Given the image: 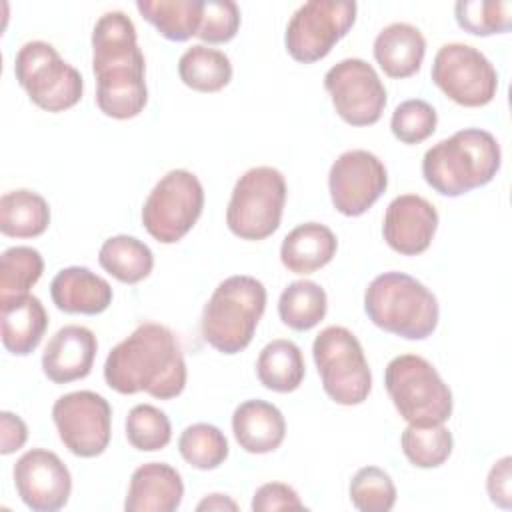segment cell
Instances as JSON below:
<instances>
[{"mask_svg": "<svg viewBox=\"0 0 512 512\" xmlns=\"http://www.w3.org/2000/svg\"><path fill=\"white\" fill-rule=\"evenodd\" d=\"M92 70L96 104L102 114L128 120L148 102L146 60L136 40V26L122 10L104 12L92 30Z\"/></svg>", "mask_w": 512, "mask_h": 512, "instance_id": "obj_1", "label": "cell"}, {"mask_svg": "<svg viewBox=\"0 0 512 512\" xmlns=\"http://www.w3.org/2000/svg\"><path fill=\"white\" fill-rule=\"evenodd\" d=\"M186 362L176 334L156 322H142L106 356L104 380L120 394L148 392L158 400L182 394Z\"/></svg>", "mask_w": 512, "mask_h": 512, "instance_id": "obj_2", "label": "cell"}, {"mask_svg": "<svg viewBox=\"0 0 512 512\" xmlns=\"http://www.w3.org/2000/svg\"><path fill=\"white\" fill-rule=\"evenodd\" d=\"M498 140L482 128H464L436 142L422 158V176L442 196H462L486 186L500 170Z\"/></svg>", "mask_w": 512, "mask_h": 512, "instance_id": "obj_3", "label": "cell"}, {"mask_svg": "<svg viewBox=\"0 0 512 512\" xmlns=\"http://www.w3.org/2000/svg\"><path fill=\"white\" fill-rule=\"evenodd\" d=\"M364 310L374 326L406 340H424L438 326L436 296L414 276L384 272L364 292Z\"/></svg>", "mask_w": 512, "mask_h": 512, "instance_id": "obj_4", "label": "cell"}, {"mask_svg": "<svg viewBox=\"0 0 512 512\" xmlns=\"http://www.w3.org/2000/svg\"><path fill=\"white\" fill-rule=\"evenodd\" d=\"M266 308V288L260 280L236 274L222 280L202 310V336L222 354L242 352L254 338Z\"/></svg>", "mask_w": 512, "mask_h": 512, "instance_id": "obj_5", "label": "cell"}, {"mask_svg": "<svg viewBox=\"0 0 512 512\" xmlns=\"http://www.w3.org/2000/svg\"><path fill=\"white\" fill-rule=\"evenodd\" d=\"M384 386L398 414L414 426L444 424L452 416V392L438 370L418 354H400L384 370Z\"/></svg>", "mask_w": 512, "mask_h": 512, "instance_id": "obj_6", "label": "cell"}, {"mask_svg": "<svg viewBox=\"0 0 512 512\" xmlns=\"http://www.w3.org/2000/svg\"><path fill=\"white\" fill-rule=\"evenodd\" d=\"M284 202V174L272 166L250 168L234 184L226 224L242 240H264L278 230Z\"/></svg>", "mask_w": 512, "mask_h": 512, "instance_id": "obj_7", "label": "cell"}, {"mask_svg": "<svg viewBox=\"0 0 512 512\" xmlns=\"http://www.w3.org/2000/svg\"><path fill=\"white\" fill-rule=\"evenodd\" d=\"M324 392L342 406L362 404L372 390V372L360 340L344 326L324 328L312 344Z\"/></svg>", "mask_w": 512, "mask_h": 512, "instance_id": "obj_8", "label": "cell"}, {"mask_svg": "<svg viewBox=\"0 0 512 512\" xmlns=\"http://www.w3.org/2000/svg\"><path fill=\"white\" fill-rule=\"evenodd\" d=\"M14 74L30 100L46 112H64L76 106L84 92L82 74L44 40L26 42L18 50Z\"/></svg>", "mask_w": 512, "mask_h": 512, "instance_id": "obj_9", "label": "cell"}, {"mask_svg": "<svg viewBox=\"0 0 512 512\" xmlns=\"http://www.w3.org/2000/svg\"><path fill=\"white\" fill-rule=\"evenodd\" d=\"M202 208L204 188L198 176L176 168L166 172L150 190L142 206V224L154 240L174 244L192 230Z\"/></svg>", "mask_w": 512, "mask_h": 512, "instance_id": "obj_10", "label": "cell"}, {"mask_svg": "<svg viewBox=\"0 0 512 512\" xmlns=\"http://www.w3.org/2000/svg\"><path fill=\"white\" fill-rule=\"evenodd\" d=\"M358 6L350 0H310L290 18L284 34L288 54L302 64H312L330 54L334 44L348 34Z\"/></svg>", "mask_w": 512, "mask_h": 512, "instance_id": "obj_11", "label": "cell"}, {"mask_svg": "<svg viewBox=\"0 0 512 512\" xmlns=\"http://www.w3.org/2000/svg\"><path fill=\"white\" fill-rule=\"evenodd\" d=\"M432 82L456 104L480 108L494 100L498 72L474 46L450 42L438 48L432 62Z\"/></svg>", "mask_w": 512, "mask_h": 512, "instance_id": "obj_12", "label": "cell"}, {"mask_svg": "<svg viewBox=\"0 0 512 512\" xmlns=\"http://www.w3.org/2000/svg\"><path fill=\"white\" fill-rule=\"evenodd\" d=\"M62 444L80 458L100 456L112 436V408L92 390H76L60 396L52 406Z\"/></svg>", "mask_w": 512, "mask_h": 512, "instance_id": "obj_13", "label": "cell"}, {"mask_svg": "<svg viewBox=\"0 0 512 512\" xmlns=\"http://www.w3.org/2000/svg\"><path fill=\"white\" fill-rule=\"evenodd\" d=\"M324 88L336 114L350 126H372L386 108V88L374 66L362 58L334 64L324 76Z\"/></svg>", "mask_w": 512, "mask_h": 512, "instance_id": "obj_14", "label": "cell"}, {"mask_svg": "<svg viewBox=\"0 0 512 512\" xmlns=\"http://www.w3.org/2000/svg\"><path fill=\"white\" fill-rule=\"evenodd\" d=\"M386 186V166L368 150H348L330 166V198L344 216H362L384 194Z\"/></svg>", "mask_w": 512, "mask_h": 512, "instance_id": "obj_15", "label": "cell"}, {"mask_svg": "<svg viewBox=\"0 0 512 512\" xmlns=\"http://www.w3.org/2000/svg\"><path fill=\"white\" fill-rule=\"evenodd\" d=\"M14 486L34 512H56L68 504L72 476L58 454L44 448L24 452L14 464Z\"/></svg>", "mask_w": 512, "mask_h": 512, "instance_id": "obj_16", "label": "cell"}, {"mask_svg": "<svg viewBox=\"0 0 512 512\" xmlns=\"http://www.w3.org/2000/svg\"><path fill=\"white\" fill-rule=\"evenodd\" d=\"M436 228L438 212L432 202L418 194H400L386 208L382 236L394 252L416 256L428 250Z\"/></svg>", "mask_w": 512, "mask_h": 512, "instance_id": "obj_17", "label": "cell"}, {"mask_svg": "<svg viewBox=\"0 0 512 512\" xmlns=\"http://www.w3.org/2000/svg\"><path fill=\"white\" fill-rule=\"evenodd\" d=\"M96 350L98 340L90 328L68 324L48 340L42 354V370L54 384L82 380L94 366Z\"/></svg>", "mask_w": 512, "mask_h": 512, "instance_id": "obj_18", "label": "cell"}, {"mask_svg": "<svg viewBox=\"0 0 512 512\" xmlns=\"http://www.w3.org/2000/svg\"><path fill=\"white\" fill-rule=\"evenodd\" d=\"M184 482L176 468L166 462H146L130 476L124 500L126 512H174L180 508Z\"/></svg>", "mask_w": 512, "mask_h": 512, "instance_id": "obj_19", "label": "cell"}, {"mask_svg": "<svg viewBox=\"0 0 512 512\" xmlns=\"http://www.w3.org/2000/svg\"><path fill=\"white\" fill-rule=\"evenodd\" d=\"M50 296L62 312L96 316L112 304V286L86 266H68L52 278Z\"/></svg>", "mask_w": 512, "mask_h": 512, "instance_id": "obj_20", "label": "cell"}, {"mask_svg": "<svg viewBox=\"0 0 512 512\" xmlns=\"http://www.w3.org/2000/svg\"><path fill=\"white\" fill-rule=\"evenodd\" d=\"M2 344L10 354L28 356L34 352L48 328V312L34 294H20L0 300Z\"/></svg>", "mask_w": 512, "mask_h": 512, "instance_id": "obj_21", "label": "cell"}, {"mask_svg": "<svg viewBox=\"0 0 512 512\" xmlns=\"http://www.w3.org/2000/svg\"><path fill=\"white\" fill-rule=\"evenodd\" d=\"M232 432L246 452L268 454L284 442L286 420L274 404L258 398L246 400L232 414Z\"/></svg>", "mask_w": 512, "mask_h": 512, "instance_id": "obj_22", "label": "cell"}, {"mask_svg": "<svg viewBox=\"0 0 512 512\" xmlns=\"http://www.w3.org/2000/svg\"><path fill=\"white\" fill-rule=\"evenodd\" d=\"M336 234L320 222H304L292 228L280 246V260L288 272L312 274L336 256Z\"/></svg>", "mask_w": 512, "mask_h": 512, "instance_id": "obj_23", "label": "cell"}, {"mask_svg": "<svg viewBox=\"0 0 512 512\" xmlns=\"http://www.w3.org/2000/svg\"><path fill=\"white\" fill-rule=\"evenodd\" d=\"M426 40L422 32L408 22H392L382 28L374 40V58L390 78H408L422 66Z\"/></svg>", "mask_w": 512, "mask_h": 512, "instance_id": "obj_24", "label": "cell"}, {"mask_svg": "<svg viewBox=\"0 0 512 512\" xmlns=\"http://www.w3.org/2000/svg\"><path fill=\"white\" fill-rule=\"evenodd\" d=\"M306 374L302 350L292 340L268 342L256 360V376L260 384L272 392H294Z\"/></svg>", "mask_w": 512, "mask_h": 512, "instance_id": "obj_25", "label": "cell"}, {"mask_svg": "<svg viewBox=\"0 0 512 512\" xmlns=\"http://www.w3.org/2000/svg\"><path fill=\"white\" fill-rule=\"evenodd\" d=\"M50 224L48 202L32 190H10L0 198V232L10 238H36Z\"/></svg>", "mask_w": 512, "mask_h": 512, "instance_id": "obj_26", "label": "cell"}, {"mask_svg": "<svg viewBox=\"0 0 512 512\" xmlns=\"http://www.w3.org/2000/svg\"><path fill=\"white\" fill-rule=\"evenodd\" d=\"M98 262L118 282L138 284L150 276L154 268V254L148 244L136 236L118 234L104 240L98 252Z\"/></svg>", "mask_w": 512, "mask_h": 512, "instance_id": "obj_27", "label": "cell"}, {"mask_svg": "<svg viewBox=\"0 0 512 512\" xmlns=\"http://www.w3.org/2000/svg\"><path fill=\"white\" fill-rule=\"evenodd\" d=\"M136 8L142 18L172 42L196 36L202 22V0H138Z\"/></svg>", "mask_w": 512, "mask_h": 512, "instance_id": "obj_28", "label": "cell"}, {"mask_svg": "<svg viewBox=\"0 0 512 512\" xmlns=\"http://www.w3.org/2000/svg\"><path fill=\"white\" fill-rule=\"evenodd\" d=\"M180 80L196 92H218L232 80L230 58L206 44H194L178 60Z\"/></svg>", "mask_w": 512, "mask_h": 512, "instance_id": "obj_29", "label": "cell"}, {"mask_svg": "<svg viewBox=\"0 0 512 512\" xmlns=\"http://www.w3.org/2000/svg\"><path fill=\"white\" fill-rule=\"evenodd\" d=\"M328 310V298L320 284L312 280L290 282L278 300L282 324L296 332H306L318 326Z\"/></svg>", "mask_w": 512, "mask_h": 512, "instance_id": "obj_30", "label": "cell"}, {"mask_svg": "<svg viewBox=\"0 0 512 512\" xmlns=\"http://www.w3.org/2000/svg\"><path fill=\"white\" fill-rule=\"evenodd\" d=\"M404 456L418 468H438L454 448L452 432L444 424L414 426L408 424L400 436Z\"/></svg>", "mask_w": 512, "mask_h": 512, "instance_id": "obj_31", "label": "cell"}, {"mask_svg": "<svg viewBox=\"0 0 512 512\" xmlns=\"http://www.w3.org/2000/svg\"><path fill=\"white\" fill-rule=\"evenodd\" d=\"M180 456L198 470H214L228 458V440L220 428L206 422L190 424L178 438Z\"/></svg>", "mask_w": 512, "mask_h": 512, "instance_id": "obj_32", "label": "cell"}, {"mask_svg": "<svg viewBox=\"0 0 512 512\" xmlns=\"http://www.w3.org/2000/svg\"><path fill=\"white\" fill-rule=\"evenodd\" d=\"M44 272L42 254L32 246H12L0 256V300L28 294Z\"/></svg>", "mask_w": 512, "mask_h": 512, "instance_id": "obj_33", "label": "cell"}, {"mask_svg": "<svg viewBox=\"0 0 512 512\" xmlns=\"http://www.w3.org/2000/svg\"><path fill=\"white\" fill-rule=\"evenodd\" d=\"M456 22L474 36H492L508 32L512 26V4L490 0H458L454 4Z\"/></svg>", "mask_w": 512, "mask_h": 512, "instance_id": "obj_34", "label": "cell"}, {"mask_svg": "<svg viewBox=\"0 0 512 512\" xmlns=\"http://www.w3.org/2000/svg\"><path fill=\"white\" fill-rule=\"evenodd\" d=\"M126 438L140 452L166 448L172 438V426L166 412L152 404H136L126 416Z\"/></svg>", "mask_w": 512, "mask_h": 512, "instance_id": "obj_35", "label": "cell"}, {"mask_svg": "<svg viewBox=\"0 0 512 512\" xmlns=\"http://www.w3.org/2000/svg\"><path fill=\"white\" fill-rule=\"evenodd\" d=\"M350 502L360 512H388L396 504V486L378 466L360 468L350 480Z\"/></svg>", "mask_w": 512, "mask_h": 512, "instance_id": "obj_36", "label": "cell"}, {"mask_svg": "<svg viewBox=\"0 0 512 512\" xmlns=\"http://www.w3.org/2000/svg\"><path fill=\"white\" fill-rule=\"evenodd\" d=\"M438 114L432 104L420 98L396 106L390 118V130L402 144H420L436 130Z\"/></svg>", "mask_w": 512, "mask_h": 512, "instance_id": "obj_37", "label": "cell"}, {"mask_svg": "<svg viewBox=\"0 0 512 512\" xmlns=\"http://www.w3.org/2000/svg\"><path fill=\"white\" fill-rule=\"evenodd\" d=\"M240 28V8L232 0H202L198 38L208 44L230 42Z\"/></svg>", "mask_w": 512, "mask_h": 512, "instance_id": "obj_38", "label": "cell"}, {"mask_svg": "<svg viewBox=\"0 0 512 512\" xmlns=\"http://www.w3.org/2000/svg\"><path fill=\"white\" fill-rule=\"evenodd\" d=\"M254 512H274V510H306L298 492L284 482L262 484L252 498Z\"/></svg>", "mask_w": 512, "mask_h": 512, "instance_id": "obj_39", "label": "cell"}, {"mask_svg": "<svg viewBox=\"0 0 512 512\" xmlns=\"http://www.w3.org/2000/svg\"><path fill=\"white\" fill-rule=\"evenodd\" d=\"M486 490L492 504L506 510L512 506V458L510 456L500 458L490 468L486 478Z\"/></svg>", "mask_w": 512, "mask_h": 512, "instance_id": "obj_40", "label": "cell"}, {"mask_svg": "<svg viewBox=\"0 0 512 512\" xmlns=\"http://www.w3.org/2000/svg\"><path fill=\"white\" fill-rule=\"evenodd\" d=\"M0 452L4 456L20 450L28 440V428L24 420L8 410L0 414Z\"/></svg>", "mask_w": 512, "mask_h": 512, "instance_id": "obj_41", "label": "cell"}, {"mask_svg": "<svg viewBox=\"0 0 512 512\" xmlns=\"http://www.w3.org/2000/svg\"><path fill=\"white\" fill-rule=\"evenodd\" d=\"M196 510H238V504L226 494H208L204 500L198 502Z\"/></svg>", "mask_w": 512, "mask_h": 512, "instance_id": "obj_42", "label": "cell"}]
</instances>
